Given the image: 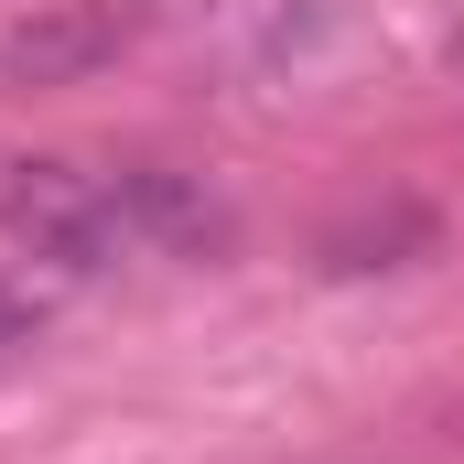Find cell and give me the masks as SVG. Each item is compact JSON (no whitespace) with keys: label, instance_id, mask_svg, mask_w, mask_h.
<instances>
[{"label":"cell","instance_id":"6da1fadb","mask_svg":"<svg viewBox=\"0 0 464 464\" xmlns=\"http://www.w3.org/2000/svg\"><path fill=\"white\" fill-rule=\"evenodd\" d=\"M0 237H22V248H44L65 270H109L130 248L109 173H76L54 151H0Z\"/></svg>","mask_w":464,"mask_h":464},{"label":"cell","instance_id":"7a4b0ae2","mask_svg":"<svg viewBox=\"0 0 464 464\" xmlns=\"http://www.w3.org/2000/svg\"><path fill=\"white\" fill-rule=\"evenodd\" d=\"M140 0H33L11 33H0V87L11 98H33V87H87V76H109L119 54L140 44Z\"/></svg>","mask_w":464,"mask_h":464},{"label":"cell","instance_id":"3957f363","mask_svg":"<svg viewBox=\"0 0 464 464\" xmlns=\"http://www.w3.org/2000/svg\"><path fill=\"white\" fill-rule=\"evenodd\" d=\"M119 195V227H130V248H173V259H217L237 237V217L195 184V173H173V162H119L109 173Z\"/></svg>","mask_w":464,"mask_h":464},{"label":"cell","instance_id":"277c9868","mask_svg":"<svg viewBox=\"0 0 464 464\" xmlns=\"http://www.w3.org/2000/svg\"><path fill=\"white\" fill-rule=\"evenodd\" d=\"M432 237H443V217L421 195H378V206H356V217H335V227L314 237V259H324V281H367V270L432 259Z\"/></svg>","mask_w":464,"mask_h":464},{"label":"cell","instance_id":"5b68a950","mask_svg":"<svg viewBox=\"0 0 464 464\" xmlns=\"http://www.w3.org/2000/svg\"><path fill=\"white\" fill-rule=\"evenodd\" d=\"M33 346V303H11V292H0V356H22Z\"/></svg>","mask_w":464,"mask_h":464}]
</instances>
